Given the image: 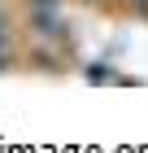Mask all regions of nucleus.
<instances>
[{"label":"nucleus","instance_id":"obj_1","mask_svg":"<svg viewBox=\"0 0 148 153\" xmlns=\"http://www.w3.org/2000/svg\"><path fill=\"white\" fill-rule=\"evenodd\" d=\"M9 61V35H4V26H0V66Z\"/></svg>","mask_w":148,"mask_h":153}]
</instances>
